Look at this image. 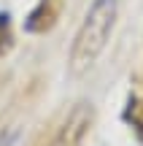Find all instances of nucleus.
<instances>
[{"label":"nucleus","mask_w":143,"mask_h":146,"mask_svg":"<svg viewBox=\"0 0 143 146\" xmlns=\"http://www.w3.org/2000/svg\"><path fill=\"white\" fill-rule=\"evenodd\" d=\"M116 16H119V0H92L89 11L76 33L73 49H70V70L73 73H84L97 62V57L108 46Z\"/></svg>","instance_id":"nucleus-1"},{"label":"nucleus","mask_w":143,"mask_h":146,"mask_svg":"<svg viewBox=\"0 0 143 146\" xmlns=\"http://www.w3.org/2000/svg\"><path fill=\"white\" fill-rule=\"evenodd\" d=\"M92 122H95V108L89 103H76L49 146H84L92 130Z\"/></svg>","instance_id":"nucleus-2"}]
</instances>
